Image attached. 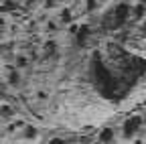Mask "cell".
I'll return each mask as SVG.
<instances>
[{"instance_id": "1", "label": "cell", "mask_w": 146, "mask_h": 144, "mask_svg": "<svg viewBox=\"0 0 146 144\" xmlns=\"http://www.w3.org/2000/svg\"><path fill=\"white\" fill-rule=\"evenodd\" d=\"M21 71H27L29 67H31V57H29V53L27 51H16V55H14V61H12Z\"/></svg>"}, {"instance_id": "2", "label": "cell", "mask_w": 146, "mask_h": 144, "mask_svg": "<svg viewBox=\"0 0 146 144\" xmlns=\"http://www.w3.org/2000/svg\"><path fill=\"white\" fill-rule=\"evenodd\" d=\"M98 140H102L104 144H112L116 140V130L114 128H110V126H106V128H102L98 132Z\"/></svg>"}, {"instance_id": "3", "label": "cell", "mask_w": 146, "mask_h": 144, "mask_svg": "<svg viewBox=\"0 0 146 144\" xmlns=\"http://www.w3.org/2000/svg\"><path fill=\"white\" fill-rule=\"evenodd\" d=\"M21 138L23 140H27V142H31V140H36L39 138V128H36V126H25V130L21 132Z\"/></svg>"}, {"instance_id": "4", "label": "cell", "mask_w": 146, "mask_h": 144, "mask_svg": "<svg viewBox=\"0 0 146 144\" xmlns=\"http://www.w3.org/2000/svg\"><path fill=\"white\" fill-rule=\"evenodd\" d=\"M0 118H4V120H12L14 118V106L10 102L0 104Z\"/></svg>"}, {"instance_id": "5", "label": "cell", "mask_w": 146, "mask_h": 144, "mask_svg": "<svg viewBox=\"0 0 146 144\" xmlns=\"http://www.w3.org/2000/svg\"><path fill=\"white\" fill-rule=\"evenodd\" d=\"M51 100V94L47 92V89H36L35 92V102H39V104H47Z\"/></svg>"}, {"instance_id": "6", "label": "cell", "mask_w": 146, "mask_h": 144, "mask_svg": "<svg viewBox=\"0 0 146 144\" xmlns=\"http://www.w3.org/2000/svg\"><path fill=\"white\" fill-rule=\"evenodd\" d=\"M132 144H146V138H142V136H134V138H132Z\"/></svg>"}, {"instance_id": "7", "label": "cell", "mask_w": 146, "mask_h": 144, "mask_svg": "<svg viewBox=\"0 0 146 144\" xmlns=\"http://www.w3.org/2000/svg\"><path fill=\"white\" fill-rule=\"evenodd\" d=\"M49 144H65V142H63V140H59V138H55V140H51Z\"/></svg>"}, {"instance_id": "8", "label": "cell", "mask_w": 146, "mask_h": 144, "mask_svg": "<svg viewBox=\"0 0 146 144\" xmlns=\"http://www.w3.org/2000/svg\"><path fill=\"white\" fill-rule=\"evenodd\" d=\"M14 144H27V140H16Z\"/></svg>"}, {"instance_id": "9", "label": "cell", "mask_w": 146, "mask_h": 144, "mask_svg": "<svg viewBox=\"0 0 146 144\" xmlns=\"http://www.w3.org/2000/svg\"><path fill=\"white\" fill-rule=\"evenodd\" d=\"M2 100H4V92H0V104H2Z\"/></svg>"}, {"instance_id": "10", "label": "cell", "mask_w": 146, "mask_h": 144, "mask_svg": "<svg viewBox=\"0 0 146 144\" xmlns=\"http://www.w3.org/2000/svg\"><path fill=\"white\" fill-rule=\"evenodd\" d=\"M91 144H104V142L102 140H96V142H91Z\"/></svg>"}]
</instances>
